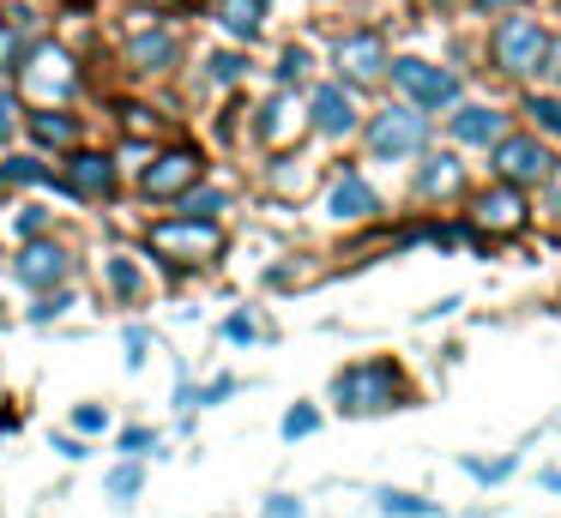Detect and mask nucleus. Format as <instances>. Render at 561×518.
<instances>
[{
    "label": "nucleus",
    "instance_id": "1",
    "mask_svg": "<svg viewBox=\"0 0 561 518\" xmlns=\"http://www.w3.org/2000/svg\"><path fill=\"white\" fill-rule=\"evenodd\" d=\"M332 404L344 416H375V410H399L404 404V368L392 356H368L332 380Z\"/></svg>",
    "mask_w": 561,
    "mask_h": 518
},
{
    "label": "nucleus",
    "instance_id": "2",
    "mask_svg": "<svg viewBox=\"0 0 561 518\" xmlns=\"http://www.w3.org/2000/svg\"><path fill=\"white\" fill-rule=\"evenodd\" d=\"M146 248L175 272H194V265H211L224 253V229L218 217H163L146 229Z\"/></svg>",
    "mask_w": 561,
    "mask_h": 518
},
{
    "label": "nucleus",
    "instance_id": "3",
    "mask_svg": "<svg viewBox=\"0 0 561 518\" xmlns=\"http://www.w3.org/2000/svg\"><path fill=\"white\" fill-rule=\"evenodd\" d=\"M543 48H549V31L537 19H525V12H501L495 19V36H489L495 72H507V79H537V72H543Z\"/></svg>",
    "mask_w": 561,
    "mask_h": 518
},
{
    "label": "nucleus",
    "instance_id": "4",
    "mask_svg": "<svg viewBox=\"0 0 561 518\" xmlns=\"http://www.w3.org/2000/svg\"><path fill=\"white\" fill-rule=\"evenodd\" d=\"M428 145V115L416 103H392L368 120V157L380 163H399V157H416Z\"/></svg>",
    "mask_w": 561,
    "mask_h": 518
},
{
    "label": "nucleus",
    "instance_id": "5",
    "mask_svg": "<svg viewBox=\"0 0 561 518\" xmlns=\"http://www.w3.org/2000/svg\"><path fill=\"white\" fill-rule=\"evenodd\" d=\"M465 223L477 229V241H489V235H525V223H531L525 187H513V181H501V175H495V187H483V193L471 199Z\"/></svg>",
    "mask_w": 561,
    "mask_h": 518
},
{
    "label": "nucleus",
    "instance_id": "6",
    "mask_svg": "<svg viewBox=\"0 0 561 518\" xmlns=\"http://www.w3.org/2000/svg\"><path fill=\"white\" fill-rule=\"evenodd\" d=\"M387 79L399 84V91L411 96L416 108H447V103H459V96H465L459 72L435 67V60H416V55H404V60H387Z\"/></svg>",
    "mask_w": 561,
    "mask_h": 518
},
{
    "label": "nucleus",
    "instance_id": "7",
    "mask_svg": "<svg viewBox=\"0 0 561 518\" xmlns=\"http://www.w3.org/2000/svg\"><path fill=\"white\" fill-rule=\"evenodd\" d=\"M495 175L513 187H543L556 175V151H549L537 133H501L495 139Z\"/></svg>",
    "mask_w": 561,
    "mask_h": 518
},
{
    "label": "nucleus",
    "instance_id": "8",
    "mask_svg": "<svg viewBox=\"0 0 561 518\" xmlns=\"http://www.w3.org/2000/svg\"><path fill=\"white\" fill-rule=\"evenodd\" d=\"M332 67H339L344 84H375L380 72H387V43H380V31H351L332 48Z\"/></svg>",
    "mask_w": 561,
    "mask_h": 518
},
{
    "label": "nucleus",
    "instance_id": "9",
    "mask_svg": "<svg viewBox=\"0 0 561 518\" xmlns=\"http://www.w3.org/2000/svg\"><path fill=\"white\" fill-rule=\"evenodd\" d=\"M199 175H206L199 151H187V145H182V151H163L158 163L146 169V199H182Z\"/></svg>",
    "mask_w": 561,
    "mask_h": 518
},
{
    "label": "nucleus",
    "instance_id": "10",
    "mask_svg": "<svg viewBox=\"0 0 561 518\" xmlns=\"http://www.w3.org/2000/svg\"><path fill=\"white\" fill-rule=\"evenodd\" d=\"M19 72H25V84L43 96V103H49V96H73V84H79V79H73V60H67L61 48H49V43L31 48Z\"/></svg>",
    "mask_w": 561,
    "mask_h": 518
},
{
    "label": "nucleus",
    "instance_id": "11",
    "mask_svg": "<svg viewBox=\"0 0 561 518\" xmlns=\"http://www.w3.org/2000/svg\"><path fill=\"white\" fill-rule=\"evenodd\" d=\"M308 120H314V133H327V139H351L356 133V103L344 84H314V96H308Z\"/></svg>",
    "mask_w": 561,
    "mask_h": 518
},
{
    "label": "nucleus",
    "instance_id": "12",
    "mask_svg": "<svg viewBox=\"0 0 561 518\" xmlns=\"http://www.w3.org/2000/svg\"><path fill=\"white\" fill-rule=\"evenodd\" d=\"M501 133H513V115L495 103H459V115H453V139L459 145H495Z\"/></svg>",
    "mask_w": 561,
    "mask_h": 518
},
{
    "label": "nucleus",
    "instance_id": "13",
    "mask_svg": "<svg viewBox=\"0 0 561 518\" xmlns=\"http://www.w3.org/2000/svg\"><path fill=\"white\" fill-rule=\"evenodd\" d=\"M61 181H67V193H79V199H110L115 163H110V157H98V151H73V157H67V169H61Z\"/></svg>",
    "mask_w": 561,
    "mask_h": 518
},
{
    "label": "nucleus",
    "instance_id": "14",
    "mask_svg": "<svg viewBox=\"0 0 561 518\" xmlns=\"http://www.w3.org/2000/svg\"><path fill=\"white\" fill-rule=\"evenodd\" d=\"M327 211L339 217V223H368V217L380 211V193L368 187L356 169H344L339 181H332V199H327Z\"/></svg>",
    "mask_w": 561,
    "mask_h": 518
},
{
    "label": "nucleus",
    "instance_id": "15",
    "mask_svg": "<svg viewBox=\"0 0 561 518\" xmlns=\"http://www.w3.org/2000/svg\"><path fill=\"white\" fill-rule=\"evenodd\" d=\"M13 277L31 289H55L67 277V253L55 248V241H25V253L13 260Z\"/></svg>",
    "mask_w": 561,
    "mask_h": 518
},
{
    "label": "nucleus",
    "instance_id": "16",
    "mask_svg": "<svg viewBox=\"0 0 561 518\" xmlns=\"http://www.w3.org/2000/svg\"><path fill=\"white\" fill-rule=\"evenodd\" d=\"M416 199H423V205H440V199H459V193H465V163H459V157H447V151H440V157H428V163L423 169H416Z\"/></svg>",
    "mask_w": 561,
    "mask_h": 518
},
{
    "label": "nucleus",
    "instance_id": "17",
    "mask_svg": "<svg viewBox=\"0 0 561 518\" xmlns=\"http://www.w3.org/2000/svg\"><path fill=\"white\" fill-rule=\"evenodd\" d=\"M254 133H260V139H266V145H278V151H284V145H290L296 133H302V115H296V103H290V96L278 91V96H266V108H260Z\"/></svg>",
    "mask_w": 561,
    "mask_h": 518
},
{
    "label": "nucleus",
    "instance_id": "18",
    "mask_svg": "<svg viewBox=\"0 0 561 518\" xmlns=\"http://www.w3.org/2000/svg\"><path fill=\"white\" fill-rule=\"evenodd\" d=\"M134 67L139 72H163V67H175V55H182V43H175V31H146V36H134Z\"/></svg>",
    "mask_w": 561,
    "mask_h": 518
},
{
    "label": "nucleus",
    "instance_id": "19",
    "mask_svg": "<svg viewBox=\"0 0 561 518\" xmlns=\"http://www.w3.org/2000/svg\"><path fill=\"white\" fill-rule=\"evenodd\" d=\"M260 19H266V0H218V24L230 36H242V43L260 36Z\"/></svg>",
    "mask_w": 561,
    "mask_h": 518
},
{
    "label": "nucleus",
    "instance_id": "20",
    "mask_svg": "<svg viewBox=\"0 0 561 518\" xmlns=\"http://www.w3.org/2000/svg\"><path fill=\"white\" fill-rule=\"evenodd\" d=\"M459 470H465L471 482H483V488H495V482H507L513 470H519V452H501V458H471V452H465Z\"/></svg>",
    "mask_w": 561,
    "mask_h": 518
},
{
    "label": "nucleus",
    "instance_id": "21",
    "mask_svg": "<svg viewBox=\"0 0 561 518\" xmlns=\"http://www.w3.org/2000/svg\"><path fill=\"white\" fill-rule=\"evenodd\" d=\"M375 506L392 518H435V500H428V494H411V488H380Z\"/></svg>",
    "mask_w": 561,
    "mask_h": 518
},
{
    "label": "nucleus",
    "instance_id": "22",
    "mask_svg": "<svg viewBox=\"0 0 561 518\" xmlns=\"http://www.w3.org/2000/svg\"><path fill=\"white\" fill-rule=\"evenodd\" d=\"M37 181H49V163H43V157H7V163H0V187H37Z\"/></svg>",
    "mask_w": 561,
    "mask_h": 518
},
{
    "label": "nucleus",
    "instance_id": "23",
    "mask_svg": "<svg viewBox=\"0 0 561 518\" xmlns=\"http://www.w3.org/2000/svg\"><path fill=\"white\" fill-rule=\"evenodd\" d=\"M175 205H182V217H218L230 199H224V187H199V181H194V187H187Z\"/></svg>",
    "mask_w": 561,
    "mask_h": 518
},
{
    "label": "nucleus",
    "instance_id": "24",
    "mask_svg": "<svg viewBox=\"0 0 561 518\" xmlns=\"http://www.w3.org/2000/svg\"><path fill=\"white\" fill-rule=\"evenodd\" d=\"M525 115H531L543 133H561V91H531L525 96Z\"/></svg>",
    "mask_w": 561,
    "mask_h": 518
},
{
    "label": "nucleus",
    "instance_id": "25",
    "mask_svg": "<svg viewBox=\"0 0 561 518\" xmlns=\"http://www.w3.org/2000/svg\"><path fill=\"white\" fill-rule=\"evenodd\" d=\"M314 428H320V410H314V404H296V410H284V422H278V434H284V440H308Z\"/></svg>",
    "mask_w": 561,
    "mask_h": 518
},
{
    "label": "nucleus",
    "instance_id": "26",
    "mask_svg": "<svg viewBox=\"0 0 561 518\" xmlns=\"http://www.w3.org/2000/svg\"><path fill=\"white\" fill-rule=\"evenodd\" d=\"M31 133H37L43 145H73V120L67 115H31Z\"/></svg>",
    "mask_w": 561,
    "mask_h": 518
},
{
    "label": "nucleus",
    "instance_id": "27",
    "mask_svg": "<svg viewBox=\"0 0 561 518\" xmlns=\"http://www.w3.org/2000/svg\"><path fill=\"white\" fill-rule=\"evenodd\" d=\"M139 482H146V476H139V464H122V470H110V500H115V506H127V500L139 494Z\"/></svg>",
    "mask_w": 561,
    "mask_h": 518
},
{
    "label": "nucleus",
    "instance_id": "28",
    "mask_svg": "<svg viewBox=\"0 0 561 518\" xmlns=\"http://www.w3.org/2000/svg\"><path fill=\"white\" fill-rule=\"evenodd\" d=\"M25 55H31V43L19 31H0V72L7 67H25Z\"/></svg>",
    "mask_w": 561,
    "mask_h": 518
},
{
    "label": "nucleus",
    "instance_id": "29",
    "mask_svg": "<svg viewBox=\"0 0 561 518\" xmlns=\"http://www.w3.org/2000/svg\"><path fill=\"white\" fill-rule=\"evenodd\" d=\"M73 428H79V434H103V428H110V410L79 404V410H73Z\"/></svg>",
    "mask_w": 561,
    "mask_h": 518
},
{
    "label": "nucleus",
    "instance_id": "30",
    "mask_svg": "<svg viewBox=\"0 0 561 518\" xmlns=\"http://www.w3.org/2000/svg\"><path fill=\"white\" fill-rule=\"evenodd\" d=\"M146 349H151V337H146V325H127V368H146Z\"/></svg>",
    "mask_w": 561,
    "mask_h": 518
},
{
    "label": "nucleus",
    "instance_id": "31",
    "mask_svg": "<svg viewBox=\"0 0 561 518\" xmlns=\"http://www.w3.org/2000/svg\"><path fill=\"white\" fill-rule=\"evenodd\" d=\"M224 337H230V344H254V337H260V325L248 320V313H230V320H224Z\"/></svg>",
    "mask_w": 561,
    "mask_h": 518
},
{
    "label": "nucleus",
    "instance_id": "32",
    "mask_svg": "<svg viewBox=\"0 0 561 518\" xmlns=\"http://www.w3.org/2000/svg\"><path fill=\"white\" fill-rule=\"evenodd\" d=\"M242 67H248L242 55H211V79H218V84H236V79H242Z\"/></svg>",
    "mask_w": 561,
    "mask_h": 518
},
{
    "label": "nucleus",
    "instance_id": "33",
    "mask_svg": "<svg viewBox=\"0 0 561 518\" xmlns=\"http://www.w3.org/2000/svg\"><path fill=\"white\" fill-rule=\"evenodd\" d=\"M308 72V55L302 48H284V60H278V84H296Z\"/></svg>",
    "mask_w": 561,
    "mask_h": 518
},
{
    "label": "nucleus",
    "instance_id": "34",
    "mask_svg": "<svg viewBox=\"0 0 561 518\" xmlns=\"http://www.w3.org/2000/svg\"><path fill=\"white\" fill-rule=\"evenodd\" d=\"M110 284L122 289V296H134V289H139V272H134V260H110Z\"/></svg>",
    "mask_w": 561,
    "mask_h": 518
},
{
    "label": "nucleus",
    "instance_id": "35",
    "mask_svg": "<svg viewBox=\"0 0 561 518\" xmlns=\"http://www.w3.org/2000/svg\"><path fill=\"white\" fill-rule=\"evenodd\" d=\"M13 127H19V96L0 84V139H13Z\"/></svg>",
    "mask_w": 561,
    "mask_h": 518
},
{
    "label": "nucleus",
    "instance_id": "36",
    "mask_svg": "<svg viewBox=\"0 0 561 518\" xmlns=\"http://www.w3.org/2000/svg\"><path fill=\"white\" fill-rule=\"evenodd\" d=\"M236 392V380H230V373H218V380H206V385H199V398H194V404H218V398H230Z\"/></svg>",
    "mask_w": 561,
    "mask_h": 518
},
{
    "label": "nucleus",
    "instance_id": "37",
    "mask_svg": "<svg viewBox=\"0 0 561 518\" xmlns=\"http://www.w3.org/2000/svg\"><path fill=\"white\" fill-rule=\"evenodd\" d=\"M266 518H302V500H296V494H272Z\"/></svg>",
    "mask_w": 561,
    "mask_h": 518
},
{
    "label": "nucleus",
    "instance_id": "38",
    "mask_svg": "<svg viewBox=\"0 0 561 518\" xmlns=\"http://www.w3.org/2000/svg\"><path fill=\"white\" fill-rule=\"evenodd\" d=\"M543 79L561 91V36H549V48H543Z\"/></svg>",
    "mask_w": 561,
    "mask_h": 518
},
{
    "label": "nucleus",
    "instance_id": "39",
    "mask_svg": "<svg viewBox=\"0 0 561 518\" xmlns=\"http://www.w3.org/2000/svg\"><path fill=\"white\" fill-rule=\"evenodd\" d=\"M146 446H158V434H151V428H127V434H122V452H134V458H139Z\"/></svg>",
    "mask_w": 561,
    "mask_h": 518
},
{
    "label": "nucleus",
    "instance_id": "40",
    "mask_svg": "<svg viewBox=\"0 0 561 518\" xmlns=\"http://www.w3.org/2000/svg\"><path fill=\"white\" fill-rule=\"evenodd\" d=\"M459 308H465V301H459V296H440V301H435V308H428V320H447V313H459Z\"/></svg>",
    "mask_w": 561,
    "mask_h": 518
},
{
    "label": "nucleus",
    "instance_id": "41",
    "mask_svg": "<svg viewBox=\"0 0 561 518\" xmlns=\"http://www.w3.org/2000/svg\"><path fill=\"white\" fill-rule=\"evenodd\" d=\"M507 7H519V0H477V12H489V19H501Z\"/></svg>",
    "mask_w": 561,
    "mask_h": 518
},
{
    "label": "nucleus",
    "instance_id": "42",
    "mask_svg": "<svg viewBox=\"0 0 561 518\" xmlns=\"http://www.w3.org/2000/svg\"><path fill=\"white\" fill-rule=\"evenodd\" d=\"M537 482H543L549 494H561V470H556V464H549V470H537Z\"/></svg>",
    "mask_w": 561,
    "mask_h": 518
},
{
    "label": "nucleus",
    "instance_id": "43",
    "mask_svg": "<svg viewBox=\"0 0 561 518\" xmlns=\"http://www.w3.org/2000/svg\"><path fill=\"white\" fill-rule=\"evenodd\" d=\"M428 7H465V0H428Z\"/></svg>",
    "mask_w": 561,
    "mask_h": 518
}]
</instances>
